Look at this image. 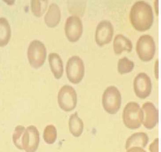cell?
<instances>
[{
  "instance_id": "obj_16",
  "label": "cell",
  "mask_w": 161,
  "mask_h": 152,
  "mask_svg": "<svg viewBox=\"0 0 161 152\" xmlns=\"http://www.w3.org/2000/svg\"><path fill=\"white\" fill-rule=\"evenodd\" d=\"M50 66L55 78H61L63 74V62L59 55L56 53H51L48 55Z\"/></svg>"
},
{
  "instance_id": "obj_20",
  "label": "cell",
  "mask_w": 161,
  "mask_h": 152,
  "mask_svg": "<svg viewBox=\"0 0 161 152\" xmlns=\"http://www.w3.org/2000/svg\"><path fill=\"white\" fill-rule=\"evenodd\" d=\"M32 13L35 16L40 17L47 9L48 1L32 0L31 2Z\"/></svg>"
},
{
  "instance_id": "obj_24",
  "label": "cell",
  "mask_w": 161,
  "mask_h": 152,
  "mask_svg": "<svg viewBox=\"0 0 161 152\" xmlns=\"http://www.w3.org/2000/svg\"><path fill=\"white\" fill-rule=\"evenodd\" d=\"M126 152H146L142 148L133 147L127 150Z\"/></svg>"
},
{
  "instance_id": "obj_17",
  "label": "cell",
  "mask_w": 161,
  "mask_h": 152,
  "mask_svg": "<svg viewBox=\"0 0 161 152\" xmlns=\"http://www.w3.org/2000/svg\"><path fill=\"white\" fill-rule=\"evenodd\" d=\"M69 127L70 132L75 137H79L81 135L84 130V123L79 117L77 112L70 116Z\"/></svg>"
},
{
  "instance_id": "obj_5",
  "label": "cell",
  "mask_w": 161,
  "mask_h": 152,
  "mask_svg": "<svg viewBox=\"0 0 161 152\" xmlns=\"http://www.w3.org/2000/svg\"><path fill=\"white\" fill-rule=\"evenodd\" d=\"M66 71L67 77L71 82L79 83L85 73L84 61L78 56H72L67 61Z\"/></svg>"
},
{
  "instance_id": "obj_7",
  "label": "cell",
  "mask_w": 161,
  "mask_h": 152,
  "mask_svg": "<svg viewBox=\"0 0 161 152\" xmlns=\"http://www.w3.org/2000/svg\"><path fill=\"white\" fill-rule=\"evenodd\" d=\"M58 102L60 108L65 112L73 110L77 103V93L74 88L69 85L63 86L58 92Z\"/></svg>"
},
{
  "instance_id": "obj_21",
  "label": "cell",
  "mask_w": 161,
  "mask_h": 152,
  "mask_svg": "<svg viewBox=\"0 0 161 152\" xmlns=\"http://www.w3.org/2000/svg\"><path fill=\"white\" fill-rule=\"evenodd\" d=\"M134 67L133 61L125 57L119 59L118 63V71L120 74H123L130 73Z\"/></svg>"
},
{
  "instance_id": "obj_4",
  "label": "cell",
  "mask_w": 161,
  "mask_h": 152,
  "mask_svg": "<svg viewBox=\"0 0 161 152\" xmlns=\"http://www.w3.org/2000/svg\"><path fill=\"white\" fill-rule=\"evenodd\" d=\"M47 51L45 44L38 40L30 42L28 49V58L32 67L37 69L45 62Z\"/></svg>"
},
{
  "instance_id": "obj_14",
  "label": "cell",
  "mask_w": 161,
  "mask_h": 152,
  "mask_svg": "<svg viewBox=\"0 0 161 152\" xmlns=\"http://www.w3.org/2000/svg\"><path fill=\"white\" fill-rule=\"evenodd\" d=\"M132 43L130 39L122 34H117L113 42V48L116 55L121 54L124 50L130 52L132 49Z\"/></svg>"
},
{
  "instance_id": "obj_19",
  "label": "cell",
  "mask_w": 161,
  "mask_h": 152,
  "mask_svg": "<svg viewBox=\"0 0 161 152\" xmlns=\"http://www.w3.org/2000/svg\"><path fill=\"white\" fill-rule=\"evenodd\" d=\"M43 139L48 144H53L56 142L57 139V130L54 125L46 126L44 130Z\"/></svg>"
},
{
  "instance_id": "obj_12",
  "label": "cell",
  "mask_w": 161,
  "mask_h": 152,
  "mask_svg": "<svg viewBox=\"0 0 161 152\" xmlns=\"http://www.w3.org/2000/svg\"><path fill=\"white\" fill-rule=\"evenodd\" d=\"M142 110L143 113L142 123L147 129H153L158 121V112L155 106L151 102L144 103Z\"/></svg>"
},
{
  "instance_id": "obj_1",
  "label": "cell",
  "mask_w": 161,
  "mask_h": 152,
  "mask_svg": "<svg viewBox=\"0 0 161 152\" xmlns=\"http://www.w3.org/2000/svg\"><path fill=\"white\" fill-rule=\"evenodd\" d=\"M130 19L132 25L138 31L149 29L153 24L154 20L152 7L145 1H137L132 6Z\"/></svg>"
},
{
  "instance_id": "obj_13",
  "label": "cell",
  "mask_w": 161,
  "mask_h": 152,
  "mask_svg": "<svg viewBox=\"0 0 161 152\" xmlns=\"http://www.w3.org/2000/svg\"><path fill=\"white\" fill-rule=\"evenodd\" d=\"M60 18L61 12L60 7L56 3H52L45 15V23L49 27H54L59 23Z\"/></svg>"
},
{
  "instance_id": "obj_22",
  "label": "cell",
  "mask_w": 161,
  "mask_h": 152,
  "mask_svg": "<svg viewBox=\"0 0 161 152\" xmlns=\"http://www.w3.org/2000/svg\"><path fill=\"white\" fill-rule=\"evenodd\" d=\"M25 128L24 126H17L15 128L13 135V141L16 147L18 149H23L22 146V140Z\"/></svg>"
},
{
  "instance_id": "obj_11",
  "label": "cell",
  "mask_w": 161,
  "mask_h": 152,
  "mask_svg": "<svg viewBox=\"0 0 161 152\" xmlns=\"http://www.w3.org/2000/svg\"><path fill=\"white\" fill-rule=\"evenodd\" d=\"M40 142L39 132L35 126L31 125L25 129L22 140V146L25 152H35Z\"/></svg>"
},
{
  "instance_id": "obj_9",
  "label": "cell",
  "mask_w": 161,
  "mask_h": 152,
  "mask_svg": "<svg viewBox=\"0 0 161 152\" xmlns=\"http://www.w3.org/2000/svg\"><path fill=\"white\" fill-rule=\"evenodd\" d=\"M114 34V27L109 20H105L98 24L96 29L95 39L97 44L102 46L112 40Z\"/></svg>"
},
{
  "instance_id": "obj_8",
  "label": "cell",
  "mask_w": 161,
  "mask_h": 152,
  "mask_svg": "<svg viewBox=\"0 0 161 152\" xmlns=\"http://www.w3.org/2000/svg\"><path fill=\"white\" fill-rule=\"evenodd\" d=\"M82 20L78 16L72 15L67 18L65 24V32L70 41H77L83 33Z\"/></svg>"
},
{
  "instance_id": "obj_3",
  "label": "cell",
  "mask_w": 161,
  "mask_h": 152,
  "mask_svg": "<svg viewBox=\"0 0 161 152\" xmlns=\"http://www.w3.org/2000/svg\"><path fill=\"white\" fill-rule=\"evenodd\" d=\"M121 100V95L119 89L115 86H109L103 95V108L109 114H116L120 108Z\"/></svg>"
},
{
  "instance_id": "obj_23",
  "label": "cell",
  "mask_w": 161,
  "mask_h": 152,
  "mask_svg": "<svg viewBox=\"0 0 161 152\" xmlns=\"http://www.w3.org/2000/svg\"><path fill=\"white\" fill-rule=\"evenodd\" d=\"M158 139H155L149 146L151 152H158Z\"/></svg>"
},
{
  "instance_id": "obj_18",
  "label": "cell",
  "mask_w": 161,
  "mask_h": 152,
  "mask_svg": "<svg viewBox=\"0 0 161 152\" xmlns=\"http://www.w3.org/2000/svg\"><path fill=\"white\" fill-rule=\"evenodd\" d=\"M11 35V29L8 20L5 17H0V47L7 45Z\"/></svg>"
},
{
  "instance_id": "obj_10",
  "label": "cell",
  "mask_w": 161,
  "mask_h": 152,
  "mask_svg": "<svg viewBox=\"0 0 161 152\" xmlns=\"http://www.w3.org/2000/svg\"><path fill=\"white\" fill-rule=\"evenodd\" d=\"M134 89L136 95L141 99H145L151 93L152 84L151 78L145 73H140L135 77Z\"/></svg>"
},
{
  "instance_id": "obj_15",
  "label": "cell",
  "mask_w": 161,
  "mask_h": 152,
  "mask_svg": "<svg viewBox=\"0 0 161 152\" xmlns=\"http://www.w3.org/2000/svg\"><path fill=\"white\" fill-rule=\"evenodd\" d=\"M148 142V136L146 133H136L130 136L126 140V149L127 150L133 147L145 148Z\"/></svg>"
},
{
  "instance_id": "obj_6",
  "label": "cell",
  "mask_w": 161,
  "mask_h": 152,
  "mask_svg": "<svg viewBox=\"0 0 161 152\" xmlns=\"http://www.w3.org/2000/svg\"><path fill=\"white\" fill-rule=\"evenodd\" d=\"M136 50L142 60L150 61L154 57L156 50L154 39L149 34L141 35L137 40Z\"/></svg>"
},
{
  "instance_id": "obj_2",
  "label": "cell",
  "mask_w": 161,
  "mask_h": 152,
  "mask_svg": "<svg viewBox=\"0 0 161 152\" xmlns=\"http://www.w3.org/2000/svg\"><path fill=\"white\" fill-rule=\"evenodd\" d=\"M123 118L125 126L131 130H136L141 127L143 113L140 106L135 102H129L124 107Z\"/></svg>"
}]
</instances>
